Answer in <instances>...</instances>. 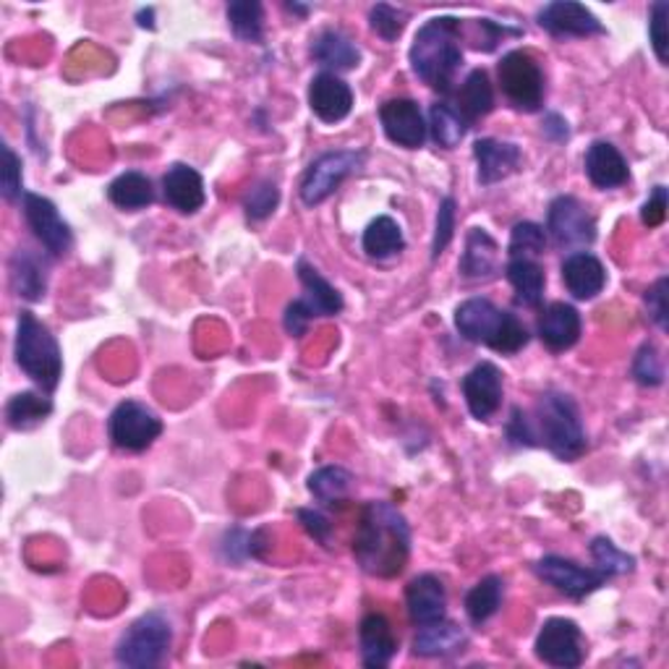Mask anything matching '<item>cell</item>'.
Returning a JSON list of instances; mask_svg holds the SVG:
<instances>
[{"mask_svg": "<svg viewBox=\"0 0 669 669\" xmlns=\"http://www.w3.org/2000/svg\"><path fill=\"white\" fill-rule=\"evenodd\" d=\"M353 554L361 571L376 578H395L405 571L411 554V531L403 512L390 502H369L361 512Z\"/></svg>", "mask_w": 669, "mask_h": 669, "instance_id": "cell-1", "label": "cell"}, {"mask_svg": "<svg viewBox=\"0 0 669 669\" xmlns=\"http://www.w3.org/2000/svg\"><path fill=\"white\" fill-rule=\"evenodd\" d=\"M463 24L455 17H437L426 21L416 32L414 45H411V66L424 84L437 92H450L455 84V74L463 66L460 50Z\"/></svg>", "mask_w": 669, "mask_h": 669, "instance_id": "cell-2", "label": "cell"}, {"mask_svg": "<svg viewBox=\"0 0 669 669\" xmlns=\"http://www.w3.org/2000/svg\"><path fill=\"white\" fill-rule=\"evenodd\" d=\"M455 327L471 343H484L497 353H518L529 343V330L510 311L497 309L487 298H468L455 311Z\"/></svg>", "mask_w": 669, "mask_h": 669, "instance_id": "cell-3", "label": "cell"}, {"mask_svg": "<svg viewBox=\"0 0 669 669\" xmlns=\"http://www.w3.org/2000/svg\"><path fill=\"white\" fill-rule=\"evenodd\" d=\"M531 424L537 445H546V450L560 460H575L586 453V432L571 395L544 393L539 397L537 418Z\"/></svg>", "mask_w": 669, "mask_h": 669, "instance_id": "cell-4", "label": "cell"}, {"mask_svg": "<svg viewBox=\"0 0 669 669\" xmlns=\"http://www.w3.org/2000/svg\"><path fill=\"white\" fill-rule=\"evenodd\" d=\"M17 364L42 390H55L63 374V355L55 334L32 311H21L17 330Z\"/></svg>", "mask_w": 669, "mask_h": 669, "instance_id": "cell-5", "label": "cell"}, {"mask_svg": "<svg viewBox=\"0 0 669 669\" xmlns=\"http://www.w3.org/2000/svg\"><path fill=\"white\" fill-rule=\"evenodd\" d=\"M170 640H173V628H170L168 617L160 612H147L118 640V665L134 669L158 667L166 659Z\"/></svg>", "mask_w": 669, "mask_h": 669, "instance_id": "cell-6", "label": "cell"}, {"mask_svg": "<svg viewBox=\"0 0 669 669\" xmlns=\"http://www.w3.org/2000/svg\"><path fill=\"white\" fill-rule=\"evenodd\" d=\"M500 87L505 97L516 105L518 110L533 113L544 103V71L533 61V55L523 50H512L497 66Z\"/></svg>", "mask_w": 669, "mask_h": 669, "instance_id": "cell-7", "label": "cell"}, {"mask_svg": "<svg viewBox=\"0 0 669 669\" xmlns=\"http://www.w3.org/2000/svg\"><path fill=\"white\" fill-rule=\"evenodd\" d=\"M361 162H364V155L353 152V149H334V152H325L322 158H317L304 173L301 181L304 204L317 208V204H322L325 199H330L334 191H338L340 183L361 168Z\"/></svg>", "mask_w": 669, "mask_h": 669, "instance_id": "cell-8", "label": "cell"}, {"mask_svg": "<svg viewBox=\"0 0 669 669\" xmlns=\"http://www.w3.org/2000/svg\"><path fill=\"white\" fill-rule=\"evenodd\" d=\"M110 439L113 445L126 453H141L162 434V422L145 403L126 401L120 403L110 416Z\"/></svg>", "mask_w": 669, "mask_h": 669, "instance_id": "cell-9", "label": "cell"}, {"mask_svg": "<svg viewBox=\"0 0 669 669\" xmlns=\"http://www.w3.org/2000/svg\"><path fill=\"white\" fill-rule=\"evenodd\" d=\"M546 231L562 248H586L596 238V223L575 197H558L546 212Z\"/></svg>", "mask_w": 669, "mask_h": 669, "instance_id": "cell-10", "label": "cell"}, {"mask_svg": "<svg viewBox=\"0 0 669 669\" xmlns=\"http://www.w3.org/2000/svg\"><path fill=\"white\" fill-rule=\"evenodd\" d=\"M533 573L544 583H550L554 591L565 594L567 599H583V596L594 594L596 588H602L609 581L599 567H583L578 562L554 558V554L539 560L533 565Z\"/></svg>", "mask_w": 669, "mask_h": 669, "instance_id": "cell-11", "label": "cell"}, {"mask_svg": "<svg viewBox=\"0 0 669 669\" xmlns=\"http://www.w3.org/2000/svg\"><path fill=\"white\" fill-rule=\"evenodd\" d=\"M537 657L544 665L575 669L583 665V633L573 620L552 617L537 636Z\"/></svg>", "mask_w": 669, "mask_h": 669, "instance_id": "cell-12", "label": "cell"}, {"mask_svg": "<svg viewBox=\"0 0 669 669\" xmlns=\"http://www.w3.org/2000/svg\"><path fill=\"white\" fill-rule=\"evenodd\" d=\"M24 217L30 223L32 233L40 238V244L53 256H66L74 246V236L66 220L61 217L59 208L47 197L24 194Z\"/></svg>", "mask_w": 669, "mask_h": 669, "instance_id": "cell-13", "label": "cell"}, {"mask_svg": "<svg viewBox=\"0 0 669 669\" xmlns=\"http://www.w3.org/2000/svg\"><path fill=\"white\" fill-rule=\"evenodd\" d=\"M539 26L554 38H594L604 34L602 21L591 13L583 3L573 0H554L539 11Z\"/></svg>", "mask_w": 669, "mask_h": 669, "instance_id": "cell-14", "label": "cell"}, {"mask_svg": "<svg viewBox=\"0 0 669 669\" xmlns=\"http://www.w3.org/2000/svg\"><path fill=\"white\" fill-rule=\"evenodd\" d=\"M380 120L387 139L395 141L397 147L418 149L424 145L426 124L414 99H387L380 108Z\"/></svg>", "mask_w": 669, "mask_h": 669, "instance_id": "cell-15", "label": "cell"}, {"mask_svg": "<svg viewBox=\"0 0 669 669\" xmlns=\"http://www.w3.org/2000/svg\"><path fill=\"white\" fill-rule=\"evenodd\" d=\"M463 397H466L468 411L479 422H487L489 416L497 414L502 403V374L500 369L489 361L476 364L463 380Z\"/></svg>", "mask_w": 669, "mask_h": 669, "instance_id": "cell-16", "label": "cell"}, {"mask_svg": "<svg viewBox=\"0 0 669 669\" xmlns=\"http://www.w3.org/2000/svg\"><path fill=\"white\" fill-rule=\"evenodd\" d=\"M405 607H408L411 623L418 625H432L445 620L447 615V591L445 583L437 575L424 573L408 583L405 588Z\"/></svg>", "mask_w": 669, "mask_h": 669, "instance_id": "cell-17", "label": "cell"}, {"mask_svg": "<svg viewBox=\"0 0 669 669\" xmlns=\"http://www.w3.org/2000/svg\"><path fill=\"white\" fill-rule=\"evenodd\" d=\"M309 108L325 124H338L353 110V92L338 74L325 71L311 79Z\"/></svg>", "mask_w": 669, "mask_h": 669, "instance_id": "cell-18", "label": "cell"}, {"mask_svg": "<svg viewBox=\"0 0 669 669\" xmlns=\"http://www.w3.org/2000/svg\"><path fill=\"white\" fill-rule=\"evenodd\" d=\"M162 194L170 208L183 212V215H194L204 208V181L194 168L176 162L168 168V173L162 176Z\"/></svg>", "mask_w": 669, "mask_h": 669, "instance_id": "cell-19", "label": "cell"}, {"mask_svg": "<svg viewBox=\"0 0 669 669\" xmlns=\"http://www.w3.org/2000/svg\"><path fill=\"white\" fill-rule=\"evenodd\" d=\"M539 338L550 351H567L581 338V315L571 304H550L539 317Z\"/></svg>", "mask_w": 669, "mask_h": 669, "instance_id": "cell-20", "label": "cell"}, {"mask_svg": "<svg viewBox=\"0 0 669 669\" xmlns=\"http://www.w3.org/2000/svg\"><path fill=\"white\" fill-rule=\"evenodd\" d=\"M562 280H565V288L575 298L588 301V298L599 296L604 286H607V269L594 254L575 252L562 262Z\"/></svg>", "mask_w": 669, "mask_h": 669, "instance_id": "cell-21", "label": "cell"}, {"mask_svg": "<svg viewBox=\"0 0 669 669\" xmlns=\"http://www.w3.org/2000/svg\"><path fill=\"white\" fill-rule=\"evenodd\" d=\"M474 158L476 166H479V183L492 187V183L516 173L518 166H521V149L510 145V141L479 139L474 145Z\"/></svg>", "mask_w": 669, "mask_h": 669, "instance_id": "cell-22", "label": "cell"}, {"mask_svg": "<svg viewBox=\"0 0 669 669\" xmlns=\"http://www.w3.org/2000/svg\"><path fill=\"white\" fill-rule=\"evenodd\" d=\"M359 644H361V659L369 669H382L390 665V659L395 657L397 640L395 633L390 628L387 617L369 612L361 620L359 628Z\"/></svg>", "mask_w": 669, "mask_h": 669, "instance_id": "cell-23", "label": "cell"}, {"mask_svg": "<svg viewBox=\"0 0 669 669\" xmlns=\"http://www.w3.org/2000/svg\"><path fill=\"white\" fill-rule=\"evenodd\" d=\"M586 176L596 189H617L628 183L630 170L623 152L609 141H594L586 152Z\"/></svg>", "mask_w": 669, "mask_h": 669, "instance_id": "cell-24", "label": "cell"}, {"mask_svg": "<svg viewBox=\"0 0 669 669\" xmlns=\"http://www.w3.org/2000/svg\"><path fill=\"white\" fill-rule=\"evenodd\" d=\"M500 267V246L489 236L484 227H474L466 238V252L460 259V275L481 280V277H492Z\"/></svg>", "mask_w": 669, "mask_h": 669, "instance_id": "cell-25", "label": "cell"}, {"mask_svg": "<svg viewBox=\"0 0 669 669\" xmlns=\"http://www.w3.org/2000/svg\"><path fill=\"white\" fill-rule=\"evenodd\" d=\"M311 59L325 68L348 71L359 66L361 50L355 47V42L346 32L322 30L315 38V45H311Z\"/></svg>", "mask_w": 669, "mask_h": 669, "instance_id": "cell-26", "label": "cell"}, {"mask_svg": "<svg viewBox=\"0 0 669 669\" xmlns=\"http://www.w3.org/2000/svg\"><path fill=\"white\" fill-rule=\"evenodd\" d=\"M466 646V633L455 623L439 620L432 625H422L414 638V651L418 657H450V654L463 651Z\"/></svg>", "mask_w": 669, "mask_h": 669, "instance_id": "cell-27", "label": "cell"}, {"mask_svg": "<svg viewBox=\"0 0 669 669\" xmlns=\"http://www.w3.org/2000/svg\"><path fill=\"white\" fill-rule=\"evenodd\" d=\"M508 280L516 288V301L521 306H533L542 304L546 277L544 269L537 259H525V256H510L508 262Z\"/></svg>", "mask_w": 669, "mask_h": 669, "instance_id": "cell-28", "label": "cell"}, {"mask_svg": "<svg viewBox=\"0 0 669 669\" xmlns=\"http://www.w3.org/2000/svg\"><path fill=\"white\" fill-rule=\"evenodd\" d=\"M11 288L26 301H40L47 290V273L40 256L32 252H17L11 259Z\"/></svg>", "mask_w": 669, "mask_h": 669, "instance_id": "cell-29", "label": "cell"}, {"mask_svg": "<svg viewBox=\"0 0 669 669\" xmlns=\"http://www.w3.org/2000/svg\"><path fill=\"white\" fill-rule=\"evenodd\" d=\"M455 108H458V113L468 124L484 118L495 108V89L492 84H489L487 71L476 68L468 74V79L460 84L458 97H455Z\"/></svg>", "mask_w": 669, "mask_h": 669, "instance_id": "cell-30", "label": "cell"}, {"mask_svg": "<svg viewBox=\"0 0 669 669\" xmlns=\"http://www.w3.org/2000/svg\"><path fill=\"white\" fill-rule=\"evenodd\" d=\"M298 277H301V286L306 290L304 301L311 306V311H315L317 317H332L343 311V296H340L334 286H330V283L317 273V267H311L306 259L298 262Z\"/></svg>", "mask_w": 669, "mask_h": 669, "instance_id": "cell-31", "label": "cell"}, {"mask_svg": "<svg viewBox=\"0 0 669 669\" xmlns=\"http://www.w3.org/2000/svg\"><path fill=\"white\" fill-rule=\"evenodd\" d=\"M108 199L118 210H145L155 202L152 181H149L145 173H139V170H128V173H120L116 181L110 183Z\"/></svg>", "mask_w": 669, "mask_h": 669, "instance_id": "cell-32", "label": "cell"}, {"mask_svg": "<svg viewBox=\"0 0 669 669\" xmlns=\"http://www.w3.org/2000/svg\"><path fill=\"white\" fill-rule=\"evenodd\" d=\"M50 414H53V403L42 393H19L6 405V418H9L11 429L17 432L34 429V426L45 422Z\"/></svg>", "mask_w": 669, "mask_h": 669, "instance_id": "cell-33", "label": "cell"}, {"mask_svg": "<svg viewBox=\"0 0 669 669\" xmlns=\"http://www.w3.org/2000/svg\"><path fill=\"white\" fill-rule=\"evenodd\" d=\"M403 246V231L393 217H376L364 231V252L372 256V259H387V256L401 254Z\"/></svg>", "mask_w": 669, "mask_h": 669, "instance_id": "cell-34", "label": "cell"}, {"mask_svg": "<svg viewBox=\"0 0 669 669\" xmlns=\"http://www.w3.org/2000/svg\"><path fill=\"white\" fill-rule=\"evenodd\" d=\"M505 583L500 575H487L466 594V615L471 617L474 625L487 623L489 617L500 609Z\"/></svg>", "mask_w": 669, "mask_h": 669, "instance_id": "cell-35", "label": "cell"}, {"mask_svg": "<svg viewBox=\"0 0 669 669\" xmlns=\"http://www.w3.org/2000/svg\"><path fill=\"white\" fill-rule=\"evenodd\" d=\"M429 128L432 137L439 147L445 149H455L466 137L468 131V120L460 116L458 108L450 103H434L429 110Z\"/></svg>", "mask_w": 669, "mask_h": 669, "instance_id": "cell-36", "label": "cell"}, {"mask_svg": "<svg viewBox=\"0 0 669 669\" xmlns=\"http://www.w3.org/2000/svg\"><path fill=\"white\" fill-rule=\"evenodd\" d=\"M353 476L340 466H325L309 476V492L322 505H340L351 495Z\"/></svg>", "mask_w": 669, "mask_h": 669, "instance_id": "cell-37", "label": "cell"}, {"mask_svg": "<svg viewBox=\"0 0 669 669\" xmlns=\"http://www.w3.org/2000/svg\"><path fill=\"white\" fill-rule=\"evenodd\" d=\"M227 21H231L236 38L244 42H259L262 32H265V13L254 0H236V3L227 6Z\"/></svg>", "mask_w": 669, "mask_h": 669, "instance_id": "cell-38", "label": "cell"}, {"mask_svg": "<svg viewBox=\"0 0 669 669\" xmlns=\"http://www.w3.org/2000/svg\"><path fill=\"white\" fill-rule=\"evenodd\" d=\"M591 558H594L596 567H599L607 578H612V575H628L636 571V558L617 550V544L607 537H596L594 542H591Z\"/></svg>", "mask_w": 669, "mask_h": 669, "instance_id": "cell-39", "label": "cell"}, {"mask_svg": "<svg viewBox=\"0 0 669 669\" xmlns=\"http://www.w3.org/2000/svg\"><path fill=\"white\" fill-rule=\"evenodd\" d=\"M544 246H546V233H544L542 225L518 223L516 227H512L508 254L510 256H525V259H537V256L544 252Z\"/></svg>", "mask_w": 669, "mask_h": 669, "instance_id": "cell-40", "label": "cell"}, {"mask_svg": "<svg viewBox=\"0 0 669 669\" xmlns=\"http://www.w3.org/2000/svg\"><path fill=\"white\" fill-rule=\"evenodd\" d=\"M369 19H372V30L380 34L384 42H393L401 38L405 21H408V13L403 9H395V6L390 3H376L372 13H369Z\"/></svg>", "mask_w": 669, "mask_h": 669, "instance_id": "cell-41", "label": "cell"}, {"mask_svg": "<svg viewBox=\"0 0 669 669\" xmlns=\"http://www.w3.org/2000/svg\"><path fill=\"white\" fill-rule=\"evenodd\" d=\"M277 202H280V191L273 181H259L252 191L244 197V210L252 220H265L275 212Z\"/></svg>", "mask_w": 669, "mask_h": 669, "instance_id": "cell-42", "label": "cell"}, {"mask_svg": "<svg viewBox=\"0 0 669 669\" xmlns=\"http://www.w3.org/2000/svg\"><path fill=\"white\" fill-rule=\"evenodd\" d=\"M633 376L644 387H657V384L665 382V367H661L657 346L646 343L640 348L636 361H633Z\"/></svg>", "mask_w": 669, "mask_h": 669, "instance_id": "cell-43", "label": "cell"}, {"mask_svg": "<svg viewBox=\"0 0 669 669\" xmlns=\"http://www.w3.org/2000/svg\"><path fill=\"white\" fill-rule=\"evenodd\" d=\"M667 17H669V6L665 0H659V3L651 6V21H649V38H651V47L654 53H657L659 63L669 61V34H667Z\"/></svg>", "mask_w": 669, "mask_h": 669, "instance_id": "cell-44", "label": "cell"}, {"mask_svg": "<svg viewBox=\"0 0 669 669\" xmlns=\"http://www.w3.org/2000/svg\"><path fill=\"white\" fill-rule=\"evenodd\" d=\"M453 231H455V199L445 197L443 202H439L437 227H434V241H432V256H434V259H437V256L447 248V244L453 241Z\"/></svg>", "mask_w": 669, "mask_h": 669, "instance_id": "cell-45", "label": "cell"}, {"mask_svg": "<svg viewBox=\"0 0 669 669\" xmlns=\"http://www.w3.org/2000/svg\"><path fill=\"white\" fill-rule=\"evenodd\" d=\"M3 158L6 166H3V176H0V187H3L6 202L13 204L21 199V160L9 145L3 147Z\"/></svg>", "mask_w": 669, "mask_h": 669, "instance_id": "cell-46", "label": "cell"}, {"mask_svg": "<svg viewBox=\"0 0 669 669\" xmlns=\"http://www.w3.org/2000/svg\"><path fill=\"white\" fill-rule=\"evenodd\" d=\"M646 306H649V317L657 322L659 330H667L669 325V280L659 277L654 288L646 294Z\"/></svg>", "mask_w": 669, "mask_h": 669, "instance_id": "cell-47", "label": "cell"}, {"mask_svg": "<svg viewBox=\"0 0 669 669\" xmlns=\"http://www.w3.org/2000/svg\"><path fill=\"white\" fill-rule=\"evenodd\" d=\"M317 315L311 311V306L304 301V298H298V301H294L286 309V330L288 334H294V338H301V334L306 332V327L311 325V319H315Z\"/></svg>", "mask_w": 669, "mask_h": 669, "instance_id": "cell-48", "label": "cell"}, {"mask_svg": "<svg viewBox=\"0 0 669 669\" xmlns=\"http://www.w3.org/2000/svg\"><path fill=\"white\" fill-rule=\"evenodd\" d=\"M298 521L304 523V529L309 537H315L319 544H330V537H332V525L327 518L322 516L319 510H298Z\"/></svg>", "mask_w": 669, "mask_h": 669, "instance_id": "cell-49", "label": "cell"}, {"mask_svg": "<svg viewBox=\"0 0 669 669\" xmlns=\"http://www.w3.org/2000/svg\"><path fill=\"white\" fill-rule=\"evenodd\" d=\"M508 439L512 445H537V434H533V424L531 418L523 414L521 408L512 411L510 424H508Z\"/></svg>", "mask_w": 669, "mask_h": 669, "instance_id": "cell-50", "label": "cell"}, {"mask_svg": "<svg viewBox=\"0 0 669 669\" xmlns=\"http://www.w3.org/2000/svg\"><path fill=\"white\" fill-rule=\"evenodd\" d=\"M667 208H669L667 189L665 187H657V189H654V194L649 197V202L644 204V212H640V217H644V223L649 225V227H657V225L665 223Z\"/></svg>", "mask_w": 669, "mask_h": 669, "instance_id": "cell-51", "label": "cell"}, {"mask_svg": "<svg viewBox=\"0 0 669 669\" xmlns=\"http://www.w3.org/2000/svg\"><path fill=\"white\" fill-rule=\"evenodd\" d=\"M544 131H546V137H552L554 141L567 139V124L558 116V113H550V116H546Z\"/></svg>", "mask_w": 669, "mask_h": 669, "instance_id": "cell-52", "label": "cell"}, {"mask_svg": "<svg viewBox=\"0 0 669 669\" xmlns=\"http://www.w3.org/2000/svg\"><path fill=\"white\" fill-rule=\"evenodd\" d=\"M139 19H152V9H149V11H141V13H139ZM145 26H149V30H152L155 24H152V21H145Z\"/></svg>", "mask_w": 669, "mask_h": 669, "instance_id": "cell-53", "label": "cell"}]
</instances>
